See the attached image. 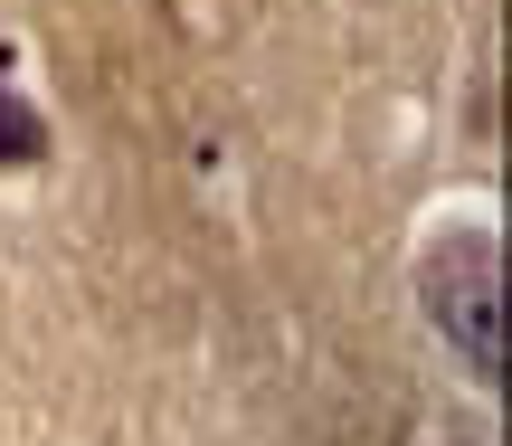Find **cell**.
<instances>
[{
  "label": "cell",
  "instance_id": "1",
  "mask_svg": "<svg viewBox=\"0 0 512 446\" xmlns=\"http://www.w3.org/2000/svg\"><path fill=\"white\" fill-rule=\"evenodd\" d=\"M418 304L465 352V371H475L484 390H503V247H494V228H475V219L446 228L418 257Z\"/></svg>",
  "mask_w": 512,
  "mask_h": 446
},
{
  "label": "cell",
  "instance_id": "2",
  "mask_svg": "<svg viewBox=\"0 0 512 446\" xmlns=\"http://www.w3.org/2000/svg\"><path fill=\"white\" fill-rule=\"evenodd\" d=\"M48 162V114L29 105V95L10 86V67H0V171H29Z\"/></svg>",
  "mask_w": 512,
  "mask_h": 446
}]
</instances>
